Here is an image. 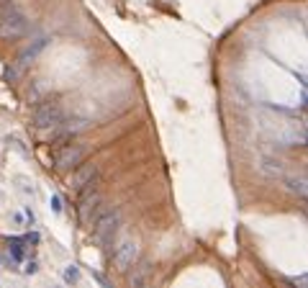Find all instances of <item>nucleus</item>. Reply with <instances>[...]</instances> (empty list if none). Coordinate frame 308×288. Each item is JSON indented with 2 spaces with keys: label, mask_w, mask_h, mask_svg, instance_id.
<instances>
[{
  "label": "nucleus",
  "mask_w": 308,
  "mask_h": 288,
  "mask_svg": "<svg viewBox=\"0 0 308 288\" xmlns=\"http://www.w3.org/2000/svg\"><path fill=\"white\" fill-rule=\"evenodd\" d=\"M90 227H93L95 242L103 250L113 247V239H116V234H119V229H121V211L119 209H105V211H101L95 216V221L90 224Z\"/></svg>",
  "instance_id": "nucleus-1"
},
{
  "label": "nucleus",
  "mask_w": 308,
  "mask_h": 288,
  "mask_svg": "<svg viewBox=\"0 0 308 288\" xmlns=\"http://www.w3.org/2000/svg\"><path fill=\"white\" fill-rule=\"evenodd\" d=\"M103 211V196L98 193L95 185H87L80 191V206H77V216L83 227H90L95 221V216Z\"/></svg>",
  "instance_id": "nucleus-2"
},
{
  "label": "nucleus",
  "mask_w": 308,
  "mask_h": 288,
  "mask_svg": "<svg viewBox=\"0 0 308 288\" xmlns=\"http://www.w3.org/2000/svg\"><path fill=\"white\" fill-rule=\"evenodd\" d=\"M62 121H65V108H62L59 103L44 101V103L36 106V111H34V126L36 129H54V126H59Z\"/></svg>",
  "instance_id": "nucleus-3"
},
{
  "label": "nucleus",
  "mask_w": 308,
  "mask_h": 288,
  "mask_svg": "<svg viewBox=\"0 0 308 288\" xmlns=\"http://www.w3.org/2000/svg\"><path fill=\"white\" fill-rule=\"evenodd\" d=\"M139 242L137 239H123L119 247L113 252V265L116 270H121V273H129V270L139 263Z\"/></svg>",
  "instance_id": "nucleus-4"
},
{
  "label": "nucleus",
  "mask_w": 308,
  "mask_h": 288,
  "mask_svg": "<svg viewBox=\"0 0 308 288\" xmlns=\"http://www.w3.org/2000/svg\"><path fill=\"white\" fill-rule=\"evenodd\" d=\"M29 34V18H26L21 11H16L13 16H8L0 21V39L3 41H16V39H23Z\"/></svg>",
  "instance_id": "nucleus-5"
},
{
  "label": "nucleus",
  "mask_w": 308,
  "mask_h": 288,
  "mask_svg": "<svg viewBox=\"0 0 308 288\" xmlns=\"http://www.w3.org/2000/svg\"><path fill=\"white\" fill-rule=\"evenodd\" d=\"M85 160V147L80 144H65L57 155H54V167L57 170H72Z\"/></svg>",
  "instance_id": "nucleus-6"
},
{
  "label": "nucleus",
  "mask_w": 308,
  "mask_h": 288,
  "mask_svg": "<svg viewBox=\"0 0 308 288\" xmlns=\"http://www.w3.org/2000/svg\"><path fill=\"white\" fill-rule=\"evenodd\" d=\"M90 126H93V121L90 119H72V121H62L59 126H54V134H51V142L54 144H62V142H67L72 137H77V134H83L87 131Z\"/></svg>",
  "instance_id": "nucleus-7"
},
{
  "label": "nucleus",
  "mask_w": 308,
  "mask_h": 288,
  "mask_svg": "<svg viewBox=\"0 0 308 288\" xmlns=\"http://www.w3.org/2000/svg\"><path fill=\"white\" fill-rule=\"evenodd\" d=\"M98 178H101V167L93 165V162H90V165H83V162H80V165L75 167V173L69 175V185L75 188V191H83V188H87V185H95Z\"/></svg>",
  "instance_id": "nucleus-8"
},
{
  "label": "nucleus",
  "mask_w": 308,
  "mask_h": 288,
  "mask_svg": "<svg viewBox=\"0 0 308 288\" xmlns=\"http://www.w3.org/2000/svg\"><path fill=\"white\" fill-rule=\"evenodd\" d=\"M47 44H49V36H39V39H34V41L29 44V47H26L21 54H18V59H16V70H18V72L26 70V67H29L31 62H34L36 57H39V54H41L44 49H47Z\"/></svg>",
  "instance_id": "nucleus-9"
},
{
  "label": "nucleus",
  "mask_w": 308,
  "mask_h": 288,
  "mask_svg": "<svg viewBox=\"0 0 308 288\" xmlns=\"http://www.w3.org/2000/svg\"><path fill=\"white\" fill-rule=\"evenodd\" d=\"M3 245H8V255H11L13 263H23L26 260V245H21V242H11V239H3Z\"/></svg>",
  "instance_id": "nucleus-10"
},
{
  "label": "nucleus",
  "mask_w": 308,
  "mask_h": 288,
  "mask_svg": "<svg viewBox=\"0 0 308 288\" xmlns=\"http://www.w3.org/2000/svg\"><path fill=\"white\" fill-rule=\"evenodd\" d=\"M262 173H265V175H270V178H280V175H283V162H277V160H262Z\"/></svg>",
  "instance_id": "nucleus-11"
},
{
  "label": "nucleus",
  "mask_w": 308,
  "mask_h": 288,
  "mask_svg": "<svg viewBox=\"0 0 308 288\" xmlns=\"http://www.w3.org/2000/svg\"><path fill=\"white\" fill-rule=\"evenodd\" d=\"M285 183H288V191L291 193L306 198V178H288Z\"/></svg>",
  "instance_id": "nucleus-12"
},
{
  "label": "nucleus",
  "mask_w": 308,
  "mask_h": 288,
  "mask_svg": "<svg viewBox=\"0 0 308 288\" xmlns=\"http://www.w3.org/2000/svg\"><path fill=\"white\" fill-rule=\"evenodd\" d=\"M134 270H137V273H131V275H129V283H131V286H141L144 281H147V275H149V265L144 263V265L134 268Z\"/></svg>",
  "instance_id": "nucleus-13"
},
{
  "label": "nucleus",
  "mask_w": 308,
  "mask_h": 288,
  "mask_svg": "<svg viewBox=\"0 0 308 288\" xmlns=\"http://www.w3.org/2000/svg\"><path fill=\"white\" fill-rule=\"evenodd\" d=\"M16 11H21V8H18V0H8V3H0V21H3V18H8V16H13Z\"/></svg>",
  "instance_id": "nucleus-14"
},
{
  "label": "nucleus",
  "mask_w": 308,
  "mask_h": 288,
  "mask_svg": "<svg viewBox=\"0 0 308 288\" xmlns=\"http://www.w3.org/2000/svg\"><path fill=\"white\" fill-rule=\"evenodd\" d=\"M62 278H65V283H77L80 281V268L77 265H67L65 273H62Z\"/></svg>",
  "instance_id": "nucleus-15"
},
{
  "label": "nucleus",
  "mask_w": 308,
  "mask_h": 288,
  "mask_svg": "<svg viewBox=\"0 0 308 288\" xmlns=\"http://www.w3.org/2000/svg\"><path fill=\"white\" fill-rule=\"evenodd\" d=\"M36 270H39V263H36V260H26V263H23V273L26 275H34Z\"/></svg>",
  "instance_id": "nucleus-16"
},
{
  "label": "nucleus",
  "mask_w": 308,
  "mask_h": 288,
  "mask_svg": "<svg viewBox=\"0 0 308 288\" xmlns=\"http://www.w3.org/2000/svg\"><path fill=\"white\" fill-rule=\"evenodd\" d=\"M51 211L54 214H62V198L59 196H51Z\"/></svg>",
  "instance_id": "nucleus-17"
},
{
  "label": "nucleus",
  "mask_w": 308,
  "mask_h": 288,
  "mask_svg": "<svg viewBox=\"0 0 308 288\" xmlns=\"http://www.w3.org/2000/svg\"><path fill=\"white\" fill-rule=\"evenodd\" d=\"M291 283H295V286H306V275H301V278H291Z\"/></svg>",
  "instance_id": "nucleus-18"
},
{
  "label": "nucleus",
  "mask_w": 308,
  "mask_h": 288,
  "mask_svg": "<svg viewBox=\"0 0 308 288\" xmlns=\"http://www.w3.org/2000/svg\"><path fill=\"white\" fill-rule=\"evenodd\" d=\"M0 263H3V255H0Z\"/></svg>",
  "instance_id": "nucleus-19"
}]
</instances>
